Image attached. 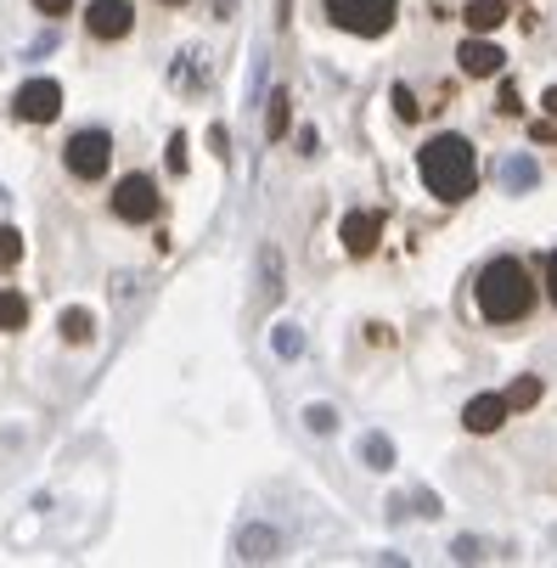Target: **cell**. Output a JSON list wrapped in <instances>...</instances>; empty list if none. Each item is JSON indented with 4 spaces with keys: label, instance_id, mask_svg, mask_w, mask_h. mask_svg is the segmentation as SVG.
Instances as JSON below:
<instances>
[{
    "label": "cell",
    "instance_id": "obj_14",
    "mask_svg": "<svg viewBox=\"0 0 557 568\" xmlns=\"http://www.w3.org/2000/svg\"><path fill=\"white\" fill-rule=\"evenodd\" d=\"M287 124H293V97H287V91H276V97H271V113H265L271 141H282V135H287Z\"/></svg>",
    "mask_w": 557,
    "mask_h": 568
},
{
    "label": "cell",
    "instance_id": "obj_9",
    "mask_svg": "<svg viewBox=\"0 0 557 568\" xmlns=\"http://www.w3.org/2000/svg\"><path fill=\"white\" fill-rule=\"evenodd\" d=\"M507 412H513L507 394H479V399L462 405V428H467V434H496V428L507 423Z\"/></svg>",
    "mask_w": 557,
    "mask_h": 568
},
{
    "label": "cell",
    "instance_id": "obj_5",
    "mask_svg": "<svg viewBox=\"0 0 557 568\" xmlns=\"http://www.w3.org/2000/svg\"><path fill=\"white\" fill-rule=\"evenodd\" d=\"M158 209H164V197H158V181L152 175H124L113 186V214L124 225H146V220H158Z\"/></svg>",
    "mask_w": 557,
    "mask_h": 568
},
{
    "label": "cell",
    "instance_id": "obj_10",
    "mask_svg": "<svg viewBox=\"0 0 557 568\" xmlns=\"http://www.w3.org/2000/svg\"><path fill=\"white\" fill-rule=\"evenodd\" d=\"M338 236H344V248L355 254V260H366L372 248H377V236H383V220L377 214H344V225H338Z\"/></svg>",
    "mask_w": 557,
    "mask_h": 568
},
{
    "label": "cell",
    "instance_id": "obj_19",
    "mask_svg": "<svg viewBox=\"0 0 557 568\" xmlns=\"http://www.w3.org/2000/svg\"><path fill=\"white\" fill-rule=\"evenodd\" d=\"M366 456H372V467H388V462H394L388 439H366Z\"/></svg>",
    "mask_w": 557,
    "mask_h": 568
},
{
    "label": "cell",
    "instance_id": "obj_16",
    "mask_svg": "<svg viewBox=\"0 0 557 568\" xmlns=\"http://www.w3.org/2000/svg\"><path fill=\"white\" fill-rule=\"evenodd\" d=\"M23 260V236L12 225H0V265H18Z\"/></svg>",
    "mask_w": 557,
    "mask_h": 568
},
{
    "label": "cell",
    "instance_id": "obj_21",
    "mask_svg": "<svg viewBox=\"0 0 557 568\" xmlns=\"http://www.w3.org/2000/svg\"><path fill=\"white\" fill-rule=\"evenodd\" d=\"M34 12H45V18H68V12H73V0H34Z\"/></svg>",
    "mask_w": 557,
    "mask_h": 568
},
{
    "label": "cell",
    "instance_id": "obj_15",
    "mask_svg": "<svg viewBox=\"0 0 557 568\" xmlns=\"http://www.w3.org/2000/svg\"><path fill=\"white\" fill-rule=\"evenodd\" d=\"M535 399H540V383H535V377H518V383L507 388V405H513V412H529Z\"/></svg>",
    "mask_w": 557,
    "mask_h": 568
},
{
    "label": "cell",
    "instance_id": "obj_4",
    "mask_svg": "<svg viewBox=\"0 0 557 568\" xmlns=\"http://www.w3.org/2000/svg\"><path fill=\"white\" fill-rule=\"evenodd\" d=\"M62 164H68L73 181H102L108 164H113V135H108V130H79V135H68Z\"/></svg>",
    "mask_w": 557,
    "mask_h": 568
},
{
    "label": "cell",
    "instance_id": "obj_3",
    "mask_svg": "<svg viewBox=\"0 0 557 568\" xmlns=\"http://www.w3.org/2000/svg\"><path fill=\"white\" fill-rule=\"evenodd\" d=\"M327 18L344 29V34H361V40H377L394 29V12H401V0H322Z\"/></svg>",
    "mask_w": 557,
    "mask_h": 568
},
{
    "label": "cell",
    "instance_id": "obj_6",
    "mask_svg": "<svg viewBox=\"0 0 557 568\" xmlns=\"http://www.w3.org/2000/svg\"><path fill=\"white\" fill-rule=\"evenodd\" d=\"M85 29H91V40H124L130 29H135V7L130 0H91V12H85Z\"/></svg>",
    "mask_w": 557,
    "mask_h": 568
},
{
    "label": "cell",
    "instance_id": "obj_24",
    "mask_svg": "<svg viewBox=\"0 0 557 568\" xmlns=\"http://www.w3.org/2000/svg\"><path fill=\"white\" fill-rule=\"evenodd\" d=\"M546 108H551V113H557V91H546Z\"/></svg>",
    "mask_w": 557,
    "mask_h": 568
},
{
    "label": "cell",
    "instance_id": "obj_25",
    "mask_svg": "<svg viewBox=\"0 0 557 568\" xmlns=\"http://www.w3.org/2000/svg\"><path fill=\"white\" fill-rule=\"evenodd\" d=\"M164 7H186V0H164Z\"/></svg>",
    "mask_w": 557,
    "mask_h": 568
},
{
    "label": "cell",
    "instance_id": "obj_13",
    "mask_svg": "<svg viewBox=\"0 0 557 568\" xmlns=\"http://www.w3.org/2000/svg\"><path fill=\"white\" fill-rule=\"evenodd\" d=\"M62 338L68 344H91L97 338V315L91 310H62Z\"/></svg>",
    "mask_w": 557,
    "mask_h": 568
},
{
    "label": "cell",
    "instance_id": "obj_23",
    "mask_svg": "<svg viewBox=\"0 0 557 568\" xmlns=\"http://www.w3.org/2000/svg\"><path fill=\"white\" fill-rule=\"evenodd\" d=\"M546 293H551V304H557V254H546Z\"/></svg>",
    "mask_w": 557,
    "mask_h": 568
},
{
    "label": "cell",
    "instance_id": "obj_8",
    "mask_svg": "<svg viewBox=\"0 0 557 568\" xmlns=\"http://www.w3.org/2000/svg\"><path fill=\"white\" fill-rule=\"evenodd\" d=\"M456 62H462L467 79H496V73L507 68V51H502L496 40H485V34H467L462 51H456Z\"/></svg>",
    "mask_w": 557,
    "mask_h": 568
},
{
    "label": "cell",
    "instance_id": "obj_2",
    "mask_svg": "<svg viewBox=\"0 0 557 568\" xmlns=\"http://www.w3.org/2000/svg\"><path fill=\"white\" fill-rule=\"evenodd\" d=\"M417 175L423 186L439 197V203H462L479 186V158H473V141L467 135H434L423 152H417Z\"/></svg>",
    "mask_w": 557,
    "mask_h": 568
},
{
    "label": "cell",
    "instance_id": "obj_1",
    "mask_svg": "<svg viewBox=\"0 0 557 568\" xmlns=\"http://www.w3.org/2000/svg\"><path fill=\"white\" fill-rule=\"evenodd\" d=\"M473 298H479V315L490 321V327H518V321L535 315V276L524 271V260L502 254V260H490L479 271Z\"/></svg>",
    "mask_w": 557,
    "mask_h": 568
},
{
    "label": "cell",
    "instance_id": "obj_7",
    "mask_svg": "<svg viewBox=\"0 0 557 568\" xmlns=\"http://www.w3.org/2000/svg\"><path fill=\"white\" fill-rule=\"evenodd\" d=\"M62 113V85L57 79H29V85L18 91V119L23 124H51Z\"/></svg>",
    "mask_w": 557,
    "mask_h": 568
},
{
    "label": "cell",
    "instance_id": "obj_11",
    "mask_svg": "<svg viewBox=\"0 0 557 568\" xmlns=\"http://www.w3.org/2000/svg\"><path fill=\"white\" fill-rule=\"evenodd\" d=\"M462 23H467V34H496L507 23V0H467Z\"/></svg>",
    "mask_w": 557,
    "mask_h": 568
},
{
    "label": "cell",
    "instance_id": "obj_22",
    "mask_svg": "<svg viewBox=\"0 0 557 568\" xmlns=\"http://www.w3.org/2000/svg\"><path fill=\"white\" fill-rule=\"evenodd\" d=\"M507 181H513V186H529V181H535V164H518V158H513V164H507Z\"/></svg>",
    "mask_w": 557,
    "mask_h": 568
},
{
    "label": "cell",
    "instance_id": "obj_17",
    "mask_svg": "<svg viewBox=\"0 0 557 568\" xmlns=\"http://www.w3.org/2000/svg\"><path fill=\"white\" fill-rule=\"evenodd\" d=\"M394 113H401V119H406V124H412V119H417V113H423V108H417V97H412V91H406V85H394Z\"/></svg>",
    "mask_w": 557,
    "mask_h": 568
},
{
    "label": "cell",
    "instance_id": "obj_12",
    "mask_svg": "<svg viewBox=\"0 0 557 568\" xmlns=\"http://www.w3.org/2000/svg\"><path fill=\"white\" fill-rule=\"evenodd\" d=\"M23 327H29V298L0 287V333H23Z\"/></svg>",
    "mask_w": 557,
    "mask_h": 568
},
{
    "label": "cell",
    "instance_id": "obj_18",
    "mask_svg": "<svg viewBox=\"0 0 557 568\" xmlns=\"http://www.w3.org/2000/svg\"><path fill=\"white\" fill-rule=\"evenodd\" d=\"M304 423H310L315 434H333V405H310V412H304Z\"/></svg>",
    "mask_w": 557,
    "mask_h": 568
},
{
    "label": "cell",
    "instance_id": "obj_20",
    "mask_svg": "<svg viewBox=\"0 0 557 568\" xmlns=\"http://www.w3.org/2000/svg\"><path fill=\"white\" fill-rule=\"evenodd\" d=\"M170 170H175V175H186V135H175V141H170Z\"/></svg>",
    "mask_w": 557,
    "mask_h": 568
}]
</instances>
